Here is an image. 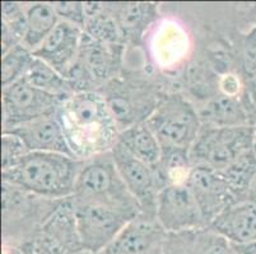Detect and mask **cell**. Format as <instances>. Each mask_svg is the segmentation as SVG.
I'll return each mask as SVG.
<instances>
[{
    "label": "cell",
    "mask_w": 256,
    "mask_h": 254,
    "mask_svg": "<svg viewBox=\"0 0 256 254\" xmlns=\"http://www.w3.org/2000/svg\"><path fill=\"white\" fill-rule=\"evenodd\" d=\"M56 116L76 159L110 153L118 144V123L106 98L97 90L72 94L62 102Z\"/></svg>",
    "instance_id": "1"
},
{
    "label": "cell",
    "mask_w": 256,
    "mask_h": 254,
    "mask_svg": "<svg viewBox=\"0 0 256 254\" xmlns=\"http://www.w3.org/2000/svg\"><path fill=\"white\" fill-rule=\"evenodd\" d=\"M83 160L58 153L32 151L8 171L4 185L44 199H72Z\"/></svg>",
    "instance_id": "2"
},
{
    "label": "cell",
    "mask_w": 256,
    "mask_h": 254,
    "mask_svg": "<svg viewBox=\"0 0 256 254\" xmlns=\"http://www.w3.org/2000/svg\"><path fill=\"white\" fill-rule=\"evenodd\" d=\"M72 200L108 205L138 216L143 215L140 206L118 174L111 151L83 160Z\"/></svg>",
    "instance_id": "3"
},
{
    "label": "cell",
    "mask_w": 256,
    "mask_h": 254,
    "mask_svg": "<svg viewBox=\"0 0 256 254\" xmlns=\"http://www.w3.org/2000/svg\"><path fill=\"white\" fill-rule=\"evenodd\" d=\"M146 123L162 148L190 149L203 126L195 107L180 94L160 98Z\"/></svg>",
    "instance_id": "4"
},
{
    "label": "cell",
    "mask_w": 256,
    "mask_h": 254,
    "mask_svg": "<svg viewBox=\"0 0 256 254\" xmlns=\"http://www.w3.org/2000/svg\"><path fill=\"white\" fill-rule=\"evenodd\" d=\"M255 129L252 126L217 127L203 123L190 148L192 165H204L222 171L241 154L251 150Z\"/></svg>",
    "instance_id": "5"
},
{
    "label": "cell",
    "mask_w": 256,
    "mask_h": 254,
    "mask_svg": "<svg viewBox=\"0 0 256 254\" xmlns=\"http://www.w3.org/2000/svg\"><path fill=\"white\" fill-rule=\"evenodd\" d=\"M73 202L76 230L83 251L98 254L114 243L128 224L139 216L125 210L94 202Z\"/></svg>",
    "instance_id": "6"
},
{
    "label": "cell",
    "mask_w": 256,
    "mask_h": 254,
    "mask_svg": "<svg viewBox=\"0 0 256 254\" xmlns=\"http://www.w3.org/2000/svg\"><path fill=\"white\" fill-rule=\"evenodd\" d=\"M66 98L34 87L24 78L3 88V132L37 118L56 115Z\"/></svg>",
    "instance_id": "7"
},
{
    "label": "cell",
    "mask_w": 256,
    "mask_h": 254,
    "mask_svg": "<svg viewBox=\"0 0 256 254\" xmlns=\"http://www.w3.org/2000/svg\"><path fill=\"white\" fill-rule=\"evenodd\" d=\"M156 220L166 232L181 233L208 228L195 196L186 185H174L158 193Z\"/></svg>",
    "instance_id": "8"
},
{
    "label": "cell",
    "mask_w": 256,
    "mask_h": 254,
    "mask_svg": "<svg viewBox=\"0 0 256 254\" xmlns=\"http://www.w3.org/2000/svg\"><path fill=\"white\" fill-rule=\"evenodd\" d=\"M111 155L128 191L140 206L143 216L156 219V206L160 188L154 168L132 157L120 144H116Z\"/></svg>",
    "instance_id": "9"
},
{
    "label": "cell",
    "mask_w": 256,
    "mask_h": 254,
    "mask_svg": "<svg viewBox=\"0 0 256 254\" xmlns=\"http://www.w3.org/2000/svg\"><path fill=\"white\" fill-rule=\"evenodd\" d=\"M185 185L195 196L208 225L224 210L240 202L220 171L213 168L194 165Z\"/></svg>",
    "instance_id": "10"
},
{
    "label": "cell",
    "mask_w": 256,
    "mask_h": 254,
    "mask_svg": "<svg viewBox=\"0 0 256 254\" xmlns=\"http://www.w3.org/2000/svg\"><path fill=\"white\" fill-rule=\"evenodd\" d=\"M124 45H108L93 39L83 32L76 69L86 90H93V85L108 83L120 69Z\"/></svg>",
    "instance_id": "11"
},
{
    "label": "cell",
    "mask_w": 256,
    "mask_h": 254,
    "mask_svg": "<svg viewBox=\"0 0 256 254\" xmlns=\"http://www.w3.org/2000/svg\"><path fill=\"white\" fill-rule=\"evenodd\" d=\"M82 36V28L60 20L48 38L32 53L34 57L52 66L65 78L78 59Z\"/></svg>",
    "instance_id": "12"
},
{
    "label": "cell",
    "mask_w": 256,
    "mask_h": 254,
    "mask_svg": "<svg viewBox=\"0 0 256 254\" xmlns=\"http://www.w3.org/2000/svg\"><path fill=\"white\" fill-rule=\"evenodd\" d=\"M4 132H12L17 135L24 143L30 153L32 151L58 153L76 158L66 141L62 126L56 115L37 118L31 122L23 123L10 131Z\"/></svg>",
    "instance_id": "13"
},
{
    "label": "cell",
    "mask_w": 256,
    "mask_h": 254,
    "mask_svg": "<svg viewBox=\"0 0 256 254\" xmlns=\"http://www.w3.org/2000/svg\"><path fill=\"white\" fill-rule=\"evenodd\" d=\"M206 229L236 246L256 242V204L240 201L232 205L214 219Z\"/></svg>",
    "instance_id": "14"
},
{
    "label": "cell",
    "mask_w": 256,
    "mask_h": 254,
    "mask_svg": "<svg viewBox=\"0 0 256 254\" xmlns=\"http://www.w3.org/2000/svg\"><path fill=\"white\" fill-rule=\"evenodd\" d=\"M160 230L156 219L139 216L128 224L114 243L106 249V254H148L158 246Z\"/></svg>",
    "instance_id": "15"
},
{
    "label": "cell",
    "mask_w": 256,
    "mask_h": 254,
    "mask_svg": "<svg viewBox=\"0 0 256 254\" xmlns=\"http://www.w3.org/2000/svg\"><path fill=\"white\" fill-rule=\"evenodd\" d=\"M124 41L139 42L144 32L157 19V4L107 3Z\"/></svg>",
    "instance_id": "16"
},
{
    "label": "cell",
    "mask_w": 256,
    "mask_h": 254,
    "mask_svg": "<svg viewBox=\"0 0 256 254\" xmlns=\"http://www.w3.org/2000/svg\"><path fill=\"white\" fill-rule=\"evenodd\" d=\"M118 144H120L132 157L152 168H154L160 159L162 146L146 121L129 126L120 131Z\"/></svg>",
    "instance_id": "17"
},
{
    "label": "cell",
    "mask_w": 256,
    "mask_h": 254,
    "mask_svg": "<svg viewBox=\"0 0 256 254\" xmlns=\"http://www.w3.org/2000/svg\"><path fill=\"white\" fill-rule=\"evenodd\" d=\"M60 22L52 4L34 3L26 8V28L20 45L34 52Z\"/></svg>",
    "instance_id": "18"
},
{
    "label": "cell",
    "mask_w": 256,
    "mask_h": 254,
    "mask_svg": "<svg viewBox=\"0 0 256 254\" xmlns=\"http://www.w3.org/2000/svg\"><path fill=\"white\" fill-rule=\"evenodd\" d=\"M86 24L83 32L96 41L108 45H124L120 28L107 3H84Z\"/></svg>",
    "instance_id": "19"
},
{
    "label": "cell",
    "mask_w": 256,
    "mask_h": 254,
    "mask_svg": "<svg viewBox=\"0 0 256 254\" xmlns=\"http://www.w3.org/2000/svg\"><path fill=\"white\" fill-rule=\"evenodd\" d=\"M203 123L217 127H234L250 125L248 104L242 102L238 97L220 95L209 102L204 109ZM251 126V125H250Z\"/></svg>",
    "instance_id": "20"
},
{
    "label": "cell",
    "mask_w": 256,
    "mask_h": 254,
    "mask_svg": "<svg viewBox=\"0 0 256 254\" xmlns=\"http://www.w3.org/2000/svg\"><path fill=\"white\" fill-rule=\"evenodd\" d=\"M190 149L162 148L158 164L154 167L160 188L174 185H185L192 169Z\"/></svg>",
    "instance_id": "21"
},
{
    "label": "cell",
    "mask_w": 256,
    "mask_h": 254,
    "mask_svg": "<svg viewBox=\"0 0 256 254\" xmlns=\"http://www.w3.org/2000/svg\"><path fill=\"white\" fill-rule=\"evenodd\" d=\"M24 79L34 87L58 97L68 98L76 93L68 79H65L52 66L37 57H34Z\"/></svg>",
    "instance_id": "22"
},
{
    "label": "cell",
    "mask_w": 256,
    "mask_h": 254,
    "mask_svg": "<svg viewBox=\"0 0 256 254\" xmlns=\"http://www.w3.org/2000/svg\"><path fill=\"white\" fill-rule=\"evenodd\" d=\"M220 173L237 193L240 201H242L246 190L256 176V159L252 151L248 150L241 154L230 165L222 169Z\"/></svg>",
    "instance_id": "23"
},
{
    "label": "cell",
    "mask_w": 256,
    "mask_h": 254,
    "mask_svg": "<svg viewBox=\"0 0 256 254\" xmlns=\"http://www.w3.org/2000/svg\"><path fill=\"white\" fill-rule=\"evenodd\" d=\"M34 60V56L32 51L26 48L20 43L3 53V59H2V87H9L10 84L24 78Z\"/></svg>",
    "instance_id": "24"
},
{
    "label": "cell",
    "mask_w": 256,
    "mask_h": 254,
    "mask_svg": "<svg viewBox=\"0 0 256 254\" xmlns=\"http://www.w3.org/2000/svg\"><path fill=\"white\" fill-rule=\"evenodd\" d=\"M30 151L24 143L12 132H3L2 135V172L14 167Z\"/></svg>",
    "instance_id": "25"
},
{
    "label": "cell",
    "mask_w": 256,
    "mask_h": 254,
    "mask_svg": "<svg viewBox=\"0 0 256 254\" xmlns=\"http://www.w3.org/2000/svg\"><path fill=\"white\" fill-rule=\"evenodd\" d=\"M54 9L59 15L60 20H65L79 28H84L86 24V6L80 1H59L52 3Z\"/></svg>",
    "instance_id": "26"
},
{
    "label": "cell",
    "mask_w": 256,
    "mask_h": 254,
    "mask_svg": "<svg viewBox=\"0 0 256 254\" xmlns=\"http://www.w3.org/2000/svg\"><path fill=\"white\" fill-rule=\"evenodd\" d=\"M242 69L248 84L256 80V29L248 36L242 52Z\"/></svg>",
    "instance_id": "27"
},
{
    "label": "cell",
    "mask_w": 256,
    "mask_h": 254,
    "mask_svg": "<svg viewBox=\"0 0 256 254\" xmlns=\"http://www.w3.org/2000/svg\"><path fill=\"white\" fill-rule=\"evenodd\" d=\"M234 254H256V242L248 244H241V246H236L232 244Z\"/></svg>",
    "instance_id": "28"
},
{
    "label": "cell",
    "mask_w": 256,
    "mask_h": 254,
    "mask_svg": "<svg viewBox=\"0 0 256 254\" xmlns=\"http://www.w3.org/2000/svg\"><path fill=\"white\" fill-rule=\"evenodd\" d=\"M242 201H248V202H252V204H256V176L255 178L252 179V182L250 183L248 190H246Z\"/></svg>",
    "instance_id": "29"
},
{
    "label": "cell",
    "mask_w": 256,
    "mask_h": 254,
    "mask_svg": "<svg viewBox=\"0 0 256 254\" xmlns=\"http://www.w3.org/2000/svg\"><path fill=\"white\" fill-rule=\"evenodd\" d=\"M248 118H250V125L256 130V104L251 101L248 103Z\"/></svg>",
    "instance_id": "30"
},
{
    "label": "cell",
    "mask_w": 256,
    "mask_h": 254,
    "mask_svg": "<svg viewBox=\"0 0 256 254\" xmlns=\"http://www.w3.org/2000/svg\"><path fill=\"white\" fill-rule=\"evenodd\" d=\"M251 151H252L254 157L256 159V130H255V134H254V140H252V148H251Z\"/></svg>",
    "instance_id": "31"
}]
</instances>
